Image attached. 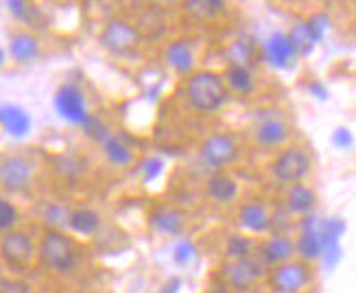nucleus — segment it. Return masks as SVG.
Masks as SVG:
<instances>
[{
	"mask_svg": "<svg viewBox=\"0 0 356 293\" xmlns=\"http://www.w3.org/2000/svg\"><path fill=\"white\" fill-rule=\"evenodd\" d=\"M184 99L193 112L201 116H212L223 110L232 95L225 86L223 72L199 68L188 79H184Z\"/></svg>",
	"mask_w": 356,
	"mask_h": 293,
	"instance_id": "nucleus-1",
	"label": "nucleus"
},
{
	"mask_svg": "<svg viewBox=\"0 0 356 293\" xmlns=\"http://www.w3.org/2000/svg\"><path fill=\"white\" fill-rule=\"evenodd\" d=\"M38 248H40L38 263L51 274L68 278V276L76 274V269H79L81 263L79 245H76L74 237L64 232V230L44 228V232L38 239Z\"/></svg>",
	"mask_w": 356,
	"mask_h": 293,
	"instance_id": "nucleus-2",
	"label": "nucleus"
},
{
	"mask_svg": "<svg viewBox=\"0 0 356 293\" xmlns=\"http://www.w3.org/2000/svg\"><path fill=\"white\" fill-rule=\"evenodd\" d=\"M313 164H315L313 153L304 145H286L271 158L269 175L280 187L289 189L306 182V177L313 173Z\"/></svg>",
	"mask_w": 356,
	"mask_h": 293,
	"instance_id": "nucleus-3",
	"label": "nucleus"
},
{
	"mask_svg": "<svg viewBox=\"0 0 356 293\" xmlns=\"http://www.w3.org/2000/svg\"><path fill=\"white\" fill-rule=\"evenodd\" d=\"M197 156L212 173L227 171L243 158V145L234 132H212L199 143Z\"/></svg>",
	"mask_w": 356,
	"mask_h": 293,
	"instance_id": "nucleus-4",
	"label": "nucleus"
},
{
	"mask_svg": "<svg viewBox=\"0 0 356 293\" xmlns=\"http://www.w3.org/2000/svg\"><path fill=\"white\" fill-rule=\"evenodd\" d=\"M103 49L116 59H129L145 46V38L136 22L125 18H110L99 33Z\"/></svg>",
	"mask_w": 356,
	"mask_h": 293,
	"instance_id": "nucleus-5",
	"label": "nucleus"
},
{
	"mask_svg": "<svg viewBox=\"0 0 356 293\" xmlns=\"http://www.w3.org/2000/svg\"><path fill=\"white\" fill-rule=\"evenodd\" d=\"M216 274H219V283L234 293H250L258 283H267L269 269L262 265L258 256H252L243 260H223Z\"/></svg>",
	"mask_w": 356,
	"mask_h": 293,
	"instance_id": "nucleus-6",
	"label": "nucleus"
},
{
	"mask_svg": "<svg viewBox=\"0 0 356 293\" xmlns=\"http://www.w3.org/2000/svg\"><path fill=\"white\" fill-rule=\"evenodd\" d=\"M315 285V269L311 263L293 258L284 265L269 269L267 287L271 293H306Z\"/></svg>",
	"mask_w": 356,
	"mask_h": 293,
	"instance_id": "nucleus-7",
	"label": "nucleus"
},
{
	"mask_svg": "<svg viewBox=\"0 0 356 293\" xmlns=\"http://www.w3.org/2000/svg\"><path fill=\"white\" fill-rule=\"evenodd\" d=\"M0 180H3V191L9 195L29 193L38 182V162L22 151L7 153L0 166Z\"/></svg>",
	"mask_w": 356,
	"mask_h": 293,
	"instance_id": "nucleus-8",
	"label": "nucleus"
},
{
	"mask_svg": "<svg viewBox=\"0 0 356 293\" xmlns=\"http://www.w3.org/2000/svg\"><path fill=\"white\" fill-rule=\"evenodd\" d=\"M291 141V122L277 110H265L256 114L252 125V143L265 151H280Z\"/></svg>",
	"mask_w": 356,
	"mask_h": 293,
	"instance_id": "nucleus-9",
	"label": "nucleus"
},
{
	"mask_svg": "<svg viewBox=\"0 0 356 293\" xmlns=\"http://www.w3.org/2000/svg\"><path fill=\"white\" fill-rule=\"evenodd\" d=\"M0 256H3V265L9 271H26L38 263L40 256L38 241L26 230L18 228L9 235H3Z\"/></svg>",
	"mask_w": 356,
	"mask_h": 293,
	"instance_id": "nucleus-10",
	"label": "nucleus"
},
{
	"mask_svg": "<svg viewBox=\"0 0 356 293\" xmlns=\"http://www.w3.org/2000/svg\"><path fill=\"white\" fill-rule=\"evenodd\" d=\"M53 103H55V110L61 118L70 122V125H79L81 129L92 120V116H95L90 112L86 92L81 90L79 84H72V81L61 84L55 92Z\"/></svg>",
	"mask_w": 356,
	"mask_h": 293,
	"instance_id": "nucleus-11",
	"label": "nucleus"
},
{
	"mask_svg": "<svg viewBox=\"0 0 356 293\" xmlns=\"http://www.w3.org/2000/svg\"><path fill=\"white\" fill-rule=\"evenodd\" d=\"M236 223L243 232L260 237V235L271 232L273 225H275V217H273V212H271V208L265 199L254 197V199H245V202L238 204Z\"/></svg>",
	"mask_w": 356,
	"mask_h": 293,
	"instance_id": "nucleus-12",
	"label": "nucleus"
},
{
	"mask_svg": "<svg viewBox=\"0 0 356 293\" xmlns=\"http://www.w3.org/2000/svg\"><path fill=\"white\" fill-rule=\"evenodd\" d=\"M147 223L162 237H179L188 228V214L171 204H156L147 212Z\"/></svg>",
	"mask_w": 356,
	"mask_h": 293,
	"instance_id": "nucleus-13",
	"label": "nucleus"
},
{
	"mask_svg": "<svg viewBox=\"0 0 356 293\" xmlns=\"http://www.w3.org/2000/svg\"><path fill=\"white\" fill-rule=\"evenodd\" d=\"M162 57H164V64L177 77H184V79H188L195 70H199L197 68V51H195V44L191 38L168 40L162 51Z\"/></svg>",
	"mask_w": 356,
	"mask_h": 293,
	"instance_id": "nucleus-14",
	"label": "nucleus"
},
{
	"mask_svg": "<svg viewBox=\"0 0 356 293\" xmlns=\"http://www.w3.org/2000/svg\"><path fill=\"white\" fill-rule=\"evenodd\" d=\"M256 256L262 260V265H265L267 269H273L277 265H284V263H289V260L298 258L296 239L284 235V232L269 235L267 239H262L258 243Z\"/></svg>",
	"mask_w": 356,
	"mask_h": 293,
	"instance_id": "nucleus-15",
	"label": "nucleus"
},
{
	"mask_svg": "<svg viewBox=\"0 0 356 293\" xmlns=\"http://www.w3.org/2000/svg\"><path fill=\"white\" fill-rule=\"evenodd\" d=\"M262 57H265L273 68H280V70H289L298 64L300 53L296 49V44L289 38V33L284 31H275L271 33L265 42L260 46Z\"/></svg>",
	"mask_w": 356,
	"mask_h": 293,
	"instance_id": "nucleus-16",
	"label": "nucleus"
},
{
	"mask_svg": "<svg viewBox=\"0 0 356 293\" xmlns=\"http://www.w3.org/2000/svg\"><path fill=\"white\" fill-rule=\"evenodd\" d=\"M204 193L216 206H234L241 199V184L229 171H216L208 175Z\"/></svg>",
	"mask_w": 356,
	"mask_h": 293,
	"instance_id": "nucleus-17",
	"label": "nucleus"
},
{
	"mask_svg": "<svg viewBox=\"0 0 356 293\" xmlns=\"http://www.w3.org/2000/svg\"><path fill=\"white\" fill-rule=\"evenodd\" d=\"M296 250H298V258L306 260L311 265L315 260L323 258V239L319 235V219L315 214L302 219L300 232L296 237Z\"/></svg>",
	"mask_w": 356,
	"mask_h": 293,
	"instance_id": "nucleus-18",
	"label": "nucleus"
},
{
	"mask_svg": "<svg viewBox=\"0 0 356 293\" xmlns=\"http://www.w3.org/2000/svg\"><path fill=\"white\" fill-rule=\"evenodd\" d=\"M9 55L20 66L33 64L42 55V40L38 38L35 31L15 29L9 35Z\"/></svg>",
	"mask_w": 356,
	"mask_h": 293,
	"instance_id": "nucleus-19",
	"label": "nucleus"
},
{
	"mask_svg": "<svg viewBox=\"0 0 356 293\" xmlns=\"http://www.w3.org/2000/svg\"><path fill=\"white\" fill-rule=\"evenodd\" d=\"M99 147L103 151V158L114 168H129L138 162V153H136L134 145L129 141H125L120 134H116L114 129L103 138Z\"/></svg>",
	"mask_w": 356,
	"mask_h": 293,
	"instance_id": "nucleus-20",
	"label": "nucleus"
},
{
	"mask_svg": "<svg viewBox=\"0 0 356 293\" xmlns=\"http://www.w3.org/2000/svg\"><path fill=\"white\" fill-rule=\"evenodd\" d=\"M319 204V195L317 191L311 187V184H296V187H289L284 189V206H286V212L293 214V217H311L315 212Z\"/></svg>",
	"mask_w": 356,
	"mask_h": 293,
	"instance_id": "nucleus-21",
	"label": "nucleus"
},
{
	"mask_svg": "<svg viewBox=\"0 0 356 293\" xmlns=\"http://www.w3.org/2000/svg\"><path fill=\"white\" fill-rule=\"evenodd\" d=\"M136 26L140 29V33L147 42L158 40L166 33V29H168V13L160 5H149L138 13Z\"/></svg>",
	"mask_w": 356,
	"mask_h": 293,
	"instance_id": "nucleus-22",
	"label": "nucleus"
},
{
	"mask_svg": "<svg viewBox=\"0 0 356 293\" xmlns=\"http://www.w3.org/2000/svg\"><path fill=\"white\" fill-rule=\"evenodd\" d=\"M223 79H225V86H227L232 97L250 99L256 92V77H254L252 68L227 64L223 68Z\"/></svg>",
	"mask_w": 356,
	"mask_h": 293,
	"instance_id": "nucleus-23",
	"label": "nucleus"
},
{
	"mask_svg": "<svg viewBox=\"0 0 356 293\" xmlns=\"http://www.w3.org/2000/svg\"><path fill=\"white\" fill-rule=\"evenodd\" d=\"M0 120H3V127L11 138H26L31 127H33L31 114L22 105H15V103H5L0 107Z\"/></svg>",
	"mask_w": 356,
	"mask_h": 293,
	"instance_id": "nucleus-24",
	"label": "nucleus"
},
{
	"mask_svg": "<svg viewBox=\"0 0 356 293\" xmlns=\"http://www.w3.org/2000/svg\"><path fill=\"white\" fill-rule=\"evenodd\" d=\"M101 228H103V217L99 210L83 206V208H74L70 212L68 232L76 237H95L101 232Z\"/></svg>",
	"mask_w": 356,
	"mask_h": 293,
	"instance_id": "nucleus-25",
	"label": "nucleus"
},
{
	"mask_svg": "<svg viewBox=\"0 0 356 293\" xmlns=\"http://www.w3.org/2000/svg\"><path fill=\"white\" fill-rule=\"evenodd\" d=\"M181 9L197 22H212L225 15L229 11V5L223 0H188V3L181 5Z\"/></svg>",
	"mask_w": 356,
	"mask_h": 293,
	"instance_id": "nucleus-26",
	"label": "nucleus"
},
{
	"mask_svg": "<svg viewBox=\"0 0 356 293\" xmlns=\"http://www.w3.org/2000/svg\"><path fill=\"white\" fill-rule=\"evenodd\" d=\"M7 9L9 13L13 15L15 22L24 24V29L29 31H35V29H42L46 26V20H44V11L33 5V3H24V0H7Z\"/></svg>",
	"mask_w": 356,
	"mask_h": 293,
	"instance_id": "nucleus-27",
	"label": "nucleus"
},
{
	"mask_svg": "<svg viewBox=\"0 0 356 293\" xmlns=\"http://www.w3.org/2000/svg\"><path fill=\"white\" fill-rule=\"evenodd\" d=\"M256 250H258V243L250 235L234 232V235H229L227 241H225V256H227V260L252 258V256H256Z\"/></svg>",
	"mask_w": 356,
	"mask_h": 293,
	"instance_id": "nucleus-28",
	"label": "nucleus"
},
{
	"mask_svg": "<svg viewBox=\"0 0 356 293\" xmlns=\"http://www.w3.org/2000/svg\"><path fill=\"white\" fill-rule=\"evenodd\" d=\"M225 57H227V64L250 68V64L256 57V46L250 40L238 38L234 42H229V46L225 49Z\"/></svg>",
	"mask_w": 356,
	"mask_h": 293,
	"instance_id": "nucleus-29",
	"label": "nucleus"
},
{
	"mask_svg": "<svg viewBox=\"0 0 356 293\" xmlns=\"http://www.w3.org/2000/svg\"><path fill=\"white\" fill-rule=\"evenodd\" d=\"M20 223H22L20 206L11 202L9 197H3L0 199V230H3V235H9L13 230H18Z\"/></svg>",
	"mask_w": 356,
	"mask_h": 293,
	"instance_id": "nucleus-30",
	"label": "nucleus"
},
{
	"mask_svg": "<svg viewBox=\"0 0 356 293\" xmlns=\"http://www.w3.org/2000/svg\"><path fill=\"white\" fill-rule=\"evenodd\" d=\"M70 208H66L64 204H55L49 202L44 204L42 210V221L46 223V228H53V230H68V219H70Z\"/></svg>",
	"mask_w": 356,
	"mask_h": 293,
	"instance_id": "nucleus-31",
	"label": "nucleus"
},
{
	"mask_svg": "<svg viewBox=\"0 0 356 293\" xmlns=\"http://www.w3.org/2000/svg\"><path fill=\"white\" fill-rule=\"evenodd\" d=\"M289 38L293 40V44H296V49L300 53V57H306V55H311L313 49H315V40L311 38V33H308V29L304 24V20H298L296 24H293L289 31Z\"/></svg>",
	"mask_w": 356,
	"mask_h": 293,
	"instance_id": "nucleus-32",
	"label": "nucleus"
},
{
	"mask_svg": "<svg viewBox=\"0 0 356 293\" xmlns=\"http://www.w3.org/2000/svg\"><path fill=\"white\" fill-rule=\"evenodd\" d=\"M304 24H306V29H308V33H311V38L315 40V44L317 42H321L323 40V35L328 33V29H330V18L323 11H315V13H311L308 18H304Z\"/></svg>",
	"mask_w": 356,
	"mask_h": 293,
	"instance_id": "nucleus-33",
	"label": "nucleus"
},
{
	"mask_svg": "<svg viewBox=\"0 0 356 293\" xmlns=\"http://www.w3.org/2000/svg\"><path fill=\"white\" fill-rule=\"evenodd\" d=\"M138 171H140L143 180L149 184V182L158 180V177L162 175V171H164V160H162V158H153V156H149V158H145V160L138 162Z\"/></svg>",
	"mask_w": 356,
	"mask_h": 293,
	"instance_id": "nucleus-34",
	"label": "nucleus"
},
{
	"mask_svg": "<svg viewBox=\"0 0 356 293\" xmlns=\"http://www.w3.org/2000/svg\"><path fill=\"white\" fill-rule=\"evenodd\" d=\"M195 243L193 241H179L175 245V250H173V260H175V265H188L191 260L195 258Z\"/></svg>",
	"mask_w": 356,
	"mask_h": 293,
	"instance_id": "nucleus-35",
	"label": "nucleus"
},
{
	"mask_svg": "<svg viewBox=\"0 0 356 293\" xmlns=\"http://www.w3.org/2000/svg\"><path fill=\"white\" fill-rule=\"evenodd\" d=\"M0 291H3V293H33V289H31L29 283H24L22 278H15V276H13V278H11V276H5Z\"/></svg>",
	"mask_w": 356,
	"mask_h": 293,
	"instance_id": "nucleus-36",
	"label": "nucleus"
},
{
	"mask_svg": "<svg viewBox=\"0 0 356 293\" xmlns=\"http://www.w3.org/2000/svg\"><path fill=\"white\" fill-rule=\"evenodd\" d=\"M332 145L337 149H352L354 147V136L348 127H337L332 132Z\"/></svg>",
	"mask_w": 356,
	"mask_h": 293,
	"instance_id": "nucleus-37",
	"label": "nucleus"
},
{
	"mask_svg": "<svg viewBox=\"0 0 356 293\" xmlns=\"http://www.w3.org/2000/svg\"><path fill=\"white\" fill-rule=\"evenodd\" d=\"M179 285H181V278H177V276H173L171 280H166V285L160 289V293H177V291H179Z\"/></svg>",
	"mask_w": 356,
	"mask_h": 293,
	"instance_id": "nucleus-38",
	"label": "nucleus"
},
{
	"mask_svg": "<svg viewBox=\"0 0 356 293\" xmlns=\"http://www.w3.org/2000/svg\"><path fill=\"white\" fill-rule=\"evenodd\" d=\"M308 90H311L313 95H315V97H319V99H326V97H328L326 88H323L319 81H311V84H308Z\"/></svg>",
	"mask_w": 356,
	"mask_h": 293,
	"instance_id": "nucleus-39",
	"label": "nucleus"
},
{
	"mask_svg": "<svg viewBox=\"0 0 356 293\" xmlns=\"http://www.w3.org/2000/svg\"><path fill=\"white\" fill-rule=\"evenodd\" d=\"M204 293H234V291H232L229 287H225L223 283H214L212 287H208Z\"/></svg>",
	"mask_w": 356,
	"mask_h": 293,
	"instance_id": "nucleus-40",
	"label": "nucleus"
},
{
	"mask_svg": "<svg viewBox=\"0 0 356 293\" xmlns=\"http://www.w3.org/2000/svg\"><path fill=\"white\" fill-rule=\"evenodd\" d=\"M352 13H354V20H356V3H354V7H352Z\"/></svg>",
	"mask_w": 356,
	"mask_h": 293,
	"instance_id": "nucleus-41",
	"label": "nucleus"
}]
</instances>
